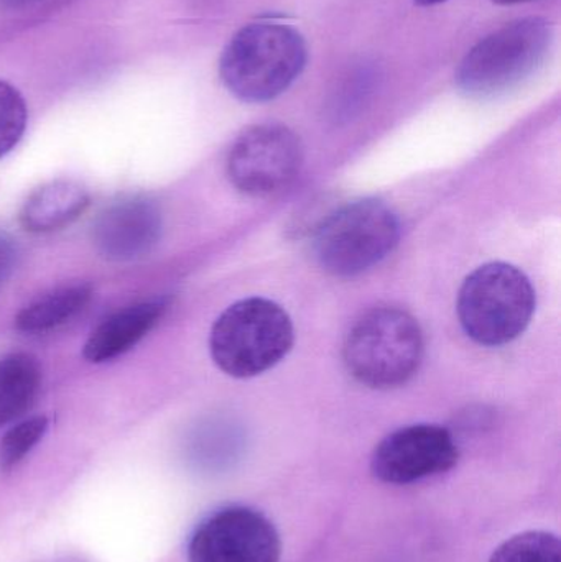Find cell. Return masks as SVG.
I'll list each match as a JSON object with an SVG mask.
<instances>
[{
	"mask_svg": "<svg viewBox=\"0 0 561 562\" xmlns=\"http://www.w3.org/2000/svg\"><path fill=\"white\" fill-rule=\"evenodd\" d=\"M164 216L154 200L127 196L105 206L92 224V244L99 256L111 262H132L157 246Z\"/></svg>",
	"mask_w": 561,
	"mask_h": 562,
	"instance_id": "30bf717a",
	"label": "cell"
},
{
	"mask_svg": "<svg viewBox=\"0 0 561 562\" xmlns=\"http://www.w3.org/2000/svg\"><path fill=\"white\" fill-rule=\"evenodd\" d=\"M92 297V288L86 283L56 288L26 304L15 317V327L26 336L53 333L75 319Z\"/></svg>",
	"mask_w": 561,
	"mask_h": 562,
	"instance_id": "4fadbf2b",
	"label": "cell"
},
{
	"mask_svg": "<svg viewBox=\"0 0 561 562\" xmlns=\"http://www.w3.org/2000/svg\"><path fill=\"white\" fill-rule=\"evenodd\" d=\"M460 459L453 435L444 426L412 425L389 435L375 448L372 474L385 484L407 485L445 474Z\"/></svg>",
	"mask_w": 561,
	"mask_h": 562,
	"instance_id": "9c48e42d",
	"label": "cell"
},
{
	"mask_svg": "<svg viewBox=\"0 0 561 562\" xmlns=\"http://www.w3.org/2000/svg\"><path fill=\"white\" fill-rule=\"evenodd\" d=\"M168 304L167 297H152L115 311L92 330L82 356L91 363L111 362L124 356L157 326Z\"/></svg>",
	"mask_w": 561,
	"mask_h": 562,
	"instance_id": "8fae6325",
	"label": "cell"
},
{
	"mask_svg": "<svg viewBox=\"0 0 561 562\" xmlns=\"http://www.w3.org/2000/svg\"><path fill=\"white\" fill-rule=\"evenodd\" d=\"M306 58L305 40L292 26L249 23L229 40L221 55V81L239 101L269 102L296 81Z\"/></svg>",
	"mask_w": 561,
	"mask_h": 562,
	"instance_id": "6da1fadb",
	"label": "cell"
},
{
	"mask_svg": "<svg viewBox=\"0 0 561 562\" xmlns=\"http://www.w3.org/2000/svg\"><path fill=\"white\" fill-rule=\"evenodd\" d=\"M16 259H19V252H16L15 243L7 234H0V284L12 276Z\"/></svg>",
	"mask_w": 561,
	"mask_h": 562,
	"instance_id": "ac0fdd59",
	"label": "cell"
},
{
	"mask_svg": "<svg viewBox=\"0 0 561 562\" xmlns=\"http://www.w3.org/2000/svg\"><path fill=\"white\" fill-rule=\"evenodd\" d=\"M415 2H417L418 5L430 7L438 5V3L447 2V0H415Z\"/></svg>",
	"mask_w": 561,
	"mask_h": 562,
	"instance_id": "44dd1931",
	"label": "cell"
},
{
	"mask_svg": "<svg viewBox=\"0 0 561 562\" xmlns=\"http://www.w3.org/2000/svg\"><path fill=\"white\" fill-rule=\"evenodd\" d=\"M490 562H561L559 537L549 531H526L504 541Z\"/></svg>",
	"mask_w": 561,
	"mask_h": 562,
	"instance_id": "9a60e30c",
	"label": "cell"
},
{
	"mask_svg": "<svg viewBox=\"0 0 561 562\" xmlns=\"http://www.w3.org/2000/svg\"><path fill=\"white\" fill-rule=\"evenodd\" d=\"M58 562H85V561H81V560H63V561H58Z\"/></svg>",
	"mask_w": 561,
	"mask_h": 562,
	"instance_id": "7402d4cb",
	"label": "cell"
},
{
	"mask_svg": "<svg viewBox=\"0 0 561 562\" xmlns=\"http://www.w3.org/2000/svg\"><path fill=\"white\" fill-rule=\"evenodd\" d=\"M497 5H514V3L530 2V0H493Z\"/></svg>",
	"mask_w": 561,
	"mask_h": 562,
	"instance_id": "ffe728a7",
	"label": "cell"
},
{
	"mask_svg": "<svg viewBox=\"0 0 561 562\" xmlns=\"http://www.w3.org/2000/svg\"><path fill=\"white\" fill-rule=\"evenodd\" d=\"M394 211L378 200H359L329 214L315 236L319 266L336 277H355L381 263L399 244Z\"/></svg>",
	"mask_w": 561,
	"mask_h": 562,
	"instance_id": "8992f818",
	"label": "cell"
},
{
	"mask_svg": "<svg viewBox=\"0 0 561 562\" xmlns=\"http://www.w3.org/2000/svg\"><path fill=\"white\" fill-rule=\"evenodd\" d=\"M88 190L76 181L58 180L43 184L30 194L20 210V224L33 234L65 229L88 210Z\"/></svg>",
	"mask_w": 561,
	"mask_h": 562,
	"instance_id": "7c38bea8",
	"label": "cell"
},
{
	"mask_svg": "<svg viewBox=\"0 0 561 562\" xmlns=\"http://www.w3.org/2000/svg\"><path fill=\"white\" fill-rule=\"evenodd\" d=\"M552 25L540 16L501 26L470 49L457 71V86L468 98L504 94L529 78L549 55Z\"/></svg>",
	"mask_w": 561,
	"mask_h": 562,
	"instance_id": "277c9868",
	"label": "cell"
},
{
	"mask_svg": "<svg viewBox=\"0 0 561 562\" xmlns=\"http://www.w3.org/2000/svg\"><path fill=\"white\" fill-rule=\"evenodd\" d=\"M417 319L395 306L372 307L356 321L345 344V363L371 389H395L417 373L424 359Z\"/></svg>",
	"mask_w": 561,
	"mask_h": 562,
	"instance_id": "7a4b0ae2",
	"label": "cell"
},
{
	"mask_svg": "<svg viewBox=\"0 0 561 562\" xmlns=\"http://www.w3.org/2000/svg\"><path fill=\"white\" fill-rule=\"evenodd\" d=\"M40 0H0V5L9 7V9H23V7L33 5Z\"/></svg>",
	"mask_w": 561,
	"mask_h": 562,
	"instance_id": "d6986e66",
	"label": "cell"
},
{
	"mask_svg": "<svg viewBox=\"0 0 561 562\" xmlns=\"http://www.w3.org/2000/svg\"><path fill=\"white\" fill-rule=\"evenodd\" d=\"M42 389V367L26 352L0 357V428L29 413Z\"/></svg>",
	"mask_w": 561,
	"mask_h": 562,
	"instance_id": "5bb4252c",
	"label": "cell"
},
{
	"mask_svg": "<svg viewBox=\"0 0 561 562\" xmlns=\"http://www.w3.org/2000/svg\"><path fill=\"white\" fill-rule=\"evenodd\" d=\"M302 164L303 148L295 132L280 124L254 125L234 142L227 177L247 196H272L295 180Z\"/></svg>",
	"mask_w": 561,
	"mask_h": 562,
	"instance_id": "52a82bcc",
	"label": "cell"
},
{
	"mask_svg": "<svg viewBox=\"0 0 561 562\" xmlns=\"http://www.w3.org/2000/svg\"><path fill=\"white\" fill-rule=\"evenodd\" d=\"M26 119L29 111L19 89L0 81V158L19 144L25 132Z\"/></svg>",
	"mask_w": 561,
	"mask_h": 562,
	"instance_id": "e0dca14e",
	"label": "cell"
},
{
	"mask_svg": "<svg viewBox=\"0 0 561 562\" xmlns=\"http://www.w3.org/2000/svg\"><path fill=\"white\" fill-rule=\"evenodd\" d=\"M282 543L269 518L247 507L207 517L188 547L190 562H279Z\"/></svg>",
	"mask_w": 561,
	"mask_h": 562,
	"instance_id": "ba28073f",
	"label": "cell"
},
{
	"mask_svg": "<svg viewBox=\"0 0 561 562\" xmlns=\"http://www.w3.org/2000/svg\"><path fill=\"white\" fill-rule=\"evenodd\" d=\"M46 416H32L13 425L0 441V469L10 471L16 468L48 431Z\"/></svg>",
	"mask_w": 561,
	"mask_h": 562,
	"instance_id": "2e32d148",
	"label": "cell"
},
{
	"mask_svg": "<svg viewBox=\"0 0 561 562\" xmlns=\"http://www.w3.org/2000/svg\"><path fill=\"white\" fill-rule=\"evenodd\" d=\"M292 346V319L282 306L266 297H247L227 307L210 337L214 362L236 379L272 369Z\"/></svg>",
	"mask_w": 561,
	"mask_h": 562,
	"instance_id": "3957f363",
	"label": "cell"
},
{
	"mask_svg": "<svg viewBox=\"0 0 561 562\" xmlns=\"http://www.w3.org/2000/svg\"><path fill=\"white\" fill-rule=\"evenodd\" d=\"M536 291L526 273L494 262L474 270L458 294V317L464 333L481 346L513 342L529 326Z\"/></svg>",
	"mask_w": 561,
	"mask_h": 562,
	"instance_id": "5b68a950",
	"label": "cell"
}]
</instances>
